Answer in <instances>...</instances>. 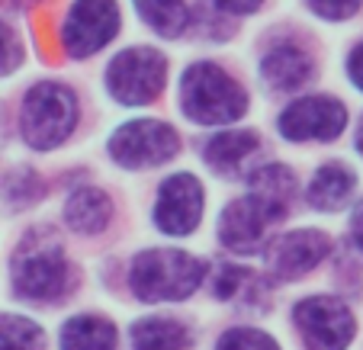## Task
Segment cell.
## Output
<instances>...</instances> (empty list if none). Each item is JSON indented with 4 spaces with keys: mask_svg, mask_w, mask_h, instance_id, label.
I'll list each match as a JSON object with an SVG mask.
<instances>
[{
    "mask_svg": "<svg viewBox=\"0 0 363 350\" xmlns=\"http://www.w3.org/2000/svg\"><path fill=\"white\" fill-rule=\"evenodd\" d=\"M357 152L363 154V116H360V123H357Z\"/></svg>",
    "mask_w": 363,
    "mask_h": 350,
    "instance_id": "obj_31",
    "label": "cell"
},
{
    "mask_svg": "<svg viewBox=\"0 0 363 350\" xmlns=\"http://www.w3.org/2000/svg\"><path fill=\"white\" fill-rule=\"evenodd\" d=\"M296 186H299L296 184V174L286 164H280V161H270V164L251 171V177H247V196L264 209V215L270 222H277L293 206Z\"/></svg>",
    "mask_w": 363,
    "mask_h": 350,
    "instance_id": "obj_13",
    "label": "cell"
},
{
    "mask_svg": "<svg viewBox=\"0 0 363 350\" xmlns=\"http://www.w3.org/2000/svg\"><path fill=\"white\" fill-rule=\"evenodd\" d=\"M277 129L286 142L306 145V142H335L347 129V106L344 100L331 94H312L289 103L277 119Z\"/></svg>",
    "mask_w": 363,
    "mask_h": 350,
    "instance_id": "obj_9",
    "label": "cell"
},
{
    "mask_svg": "<svg viewBox=\"0 0 363 350\" xmlns=\"http://www.w3.org/2000/svg\"><path fill=\"white\" fill-rule=\"evenodd\" d=\"M180 110L196 125H228L247 113V90L216 62H193L180 77Z\"/></svg>",
    "mask_w": 363,
    "mask_h": 350,
    "instance_id": "obj_1",
    "label": "cell"
},
{
    "mask_svg": "<svg viewBox=\"0 0 363 350\" xmlns=\"http://www.w3.org/2000/svg\"><path fill=\"white\" fill-rule=\"evenodd\" d=\"M306 4L312 13L328 20V23L350 20V16H357V10L363 7V0H306Z\"/></svg>",
    "mask_w": 363,
    "mask_h": 350,
    "instance_id": "obj_26",
    "label": "cell"
},
{
    "mask_svg": "<svg viewBox=\"0 0 363 350\" xmlns=\"http://www.w3.org/2000/svg\"><path fill=\"white\" fill-rule=\"evenodd\" d=\"M251 280L245 267H235V264H219L213 276V293L216 299H235V295L245 289V283Z\"/></svg>",
    "mask_w": 363,
    "mask_h": 350,
    "instance_id": "obj_25",
    "label": "cell"
},
{
    "mask_svg": "<svg viewBox=\"0 0 363 350\" xmlns=\"http://www.w3.org/2000/svg\"><path fill=\"white\" fill-rule=\"evenodd\" d=\"M113 219V199L96 186H81L65 203V222L77 235H100Z\"/></svg>",
    "mask_w": 363,
    "mask_h": 350,
    "instance_id": "obj_17",
    "label": "cell"
},
{
    "mask_svg": "<svg viewBox=\"0 0 363 350\" xmlns=\"http://www.w3.org/2000/svg\"><path fill=\"white\" fill-rule=\"evenodd\" d=\"M45 334L26 315H0V350H42Z\"/></svg>",
    "mask_w": 363,
    "mask_h": 350,
    "instance_id": "obj_21",
    "label": "cell"
},
{
    "mask_svg": "<svg viewBox=\"0 0 363 350\" xmlns=\"http://www.w3.org/2000/svg\"><path fill=\"white\" fill-rule=\"evenodd\" d=\"M257 71H261L264 84L270 90H299L312 81L315 64H312V58H308V52L302 45H296V42H277V45H270L264 52Z\"/></svg>",
    "mask_w": 363,
    "mask_h": 350,
    "instance_id": "obj_14",
    "label": "cell"
},
{
    "mask_svg": "<svg viewBox=\"0 0 363 350\" xmlns=\"http://www.w3.org/2000/svg\"><path fill=\"white\" fill-rule=\"evenodd\" d=\"M206 280V264L177 247H151L132 261L129 286L142 303H180Z\"/></svg>",
    "mask_w": 363,
    "mask_h": 350,
    "instance_id": "obj_2",
    "label": "cell"
},
{
    "mask_svg": "<svg viewBox=\"0 0 363 350\" xmlns=\"http://www.w3.org/2000/svg\"><path fill=\"white\" fill-rule=\"evenodd\" d=\"M62 350H119V331L103 315H74L62 324Z\"/></svg>",
    "mask_w": 363,
    "mask_h": 350,
    "instance_id": "obj_18",
    "label": "cell"
},
{
    "mask_svg": "<svg viewBox=\"0 0 363 350\" xmlns=\"http://www.w3.org/2000/svg\"><path fill=\"white\" fill-rule=\"evenodd\" d=\"M264 0H213V7L228 16H251L261 10Z\"/></svg>",
    "mask_w": 363,
    "mask_h": 350,
    "instance_id": "obj_27",
    "label": "cell"
},
{
    "mask_svg": "<svg viewBox=\"0 0 363 350\" xmlns=\"http://www.w3.org/2000/svg\"><path fill=\"white\" fill-rule=\"evenodd\" d=\"M123 29L116 0H74L62 23V48L68 58L84 62L110 45Z\"/></svg>",
    "mask_w": 363,
    "mask_h": 350,
    "instance_id": "obj_7",
    "label": "cell"
},
{
    "mask_svg": "<svg viewBox=\"0 0 363 350\" xmlns=\"http://www.w3.org/2000/svg\"><path fill=\"white\" fill-rule=\"evenodd\" d=\"M132 350H186L190 347V328L171 315L138 318L129 331Z\"/></svg>",
    "mask_w": 363,
    "mask_h": 350,
    "instance_id": "obj_19",
    "label": "cell"
},
{
    "mask_svg": "<svg viewBox=\"0 0 363 350\" xmlns=\"http://www.w3.org/2000/svg\"><path fill=\"white\" fill-rule=\"evenodd\" d=\"M23 39L16 35V29L10 23L0 20V77H10L13 71H20L23 64Z\"/></svg>",
    "mask_w": 363,
    "mask_h": 350,
    "instance_id": "obj_24",
    "label": "cell"
},
{
    "mask_svg": "<svg viewBox=\"0 0 363 350\" xmlns=\"http://www.w3.org/2000/svg\"><path fill=\"white\" fill-rule=\"evenodd\" d=\"M261 152V138L257 132H245V129H232V132H219L206 142L203 158L206 164L213 167L222 177H235L245 171V164Z\"/></svg>",
    "mask_w": 363,
    "mask_h": 350,
    "instance_id": "obj_16",
    "label": "cell"
},
{
    "mask_svg": "<svg viewBox=\"0 0 363 350\" xmlns=\"http://www.w3.org/2000/svg\"><path fill=\"white\" fill-rule=\"evenodd\" d=\"M270 219L251 196H241L228 203L225 213L219 215V241L235 251V254H257L264 247V232Z\"/></svg>",
    "mask_w": 363,
    "mask_h": 350,
    "instance_id": "obj_12",
    "label": "cell"
},
{
    "mask_svg": "<svg viewBox=\"0 0 363 350\" xmlns=\"http://www.w3.org/2000/svg\"><path fill=\"white\" fill-rule=\"evenodd\" d=\"M142 16V23L151 33L164 35V39H177L184 35L186 23H190V10L186 0H132Z\"/></svg>",
    "mask_w": 363,
    "mask_h": 350,
    "instance_id": "obj_20",
    "label": "cell"
},
{
    "mask_svg": "<svg viewBox=\"0 0 363 350\" xmlns=\"http://www.w3.org/2000/svg\"><path fill=\"white\" fill-rule=\"evenodd\" d=\"M77 96L62 84H35L23 100L20 132L23 142L35 152H52L77 129Z\"/></svg>",
    "mask_w": 363,
    "mask_h": 350,
    "instance_id": "obj_3",
    "label": "cell"
},
{
    "mask_svg": "<svg viewBox=\"0 0 363 350\" xmlns=\"http://www.w3.org/2000/svg\"><path fill=\"white\" fill-rule=\"evenodd\" d=\"M347 77H350V84L363 94V42H357L354 52L347 55Z\"/></svg>",
    "mask_w": 363,
    "mask_h": 350,
    "instance_id": "obj_28",
    "label": "cell"
},
{
    "mask_svg": "<svg viewBox=\"0 0 363 350\" xmlns=\"http://www.w3.org/2000/svg\"><path fill=\"white\" fill-rule=\"evenodd\" d=\"M331 254V238L318 228H296L267 247V270L280 280H299L312 273Z\"/></svg>",
    "mask_w": 363,
    "mask_h": 350,
    "instance_id": "obj_11",
    "label": "cell"
},
{
    "mask_svg": "<svg viewBox=\"0 0 363 350\" xmlns=\"http://www.w3.org/2000/svg\"><path fill=\"white\" fill-rule=\"evenodd\" d=\"M357 174L344 161H325L306 186V199L315 213H337L354 199Z\"/></svg>",
    "mask_w": 363,
    "mask_h": 350,
    "instance_id": "obj_15",
    "label": "cell"
},
{
    "mask_svg": "<svg viewBox=\"0 0 363 350\" xmlns=\"http://www.w3.org/2000/svg\"><path fill=\"white\" fill-rule=\"evenodd\" d=\"M13 289L29 303H55L68 295L71 286V264L65 251L52 244H26L13 261Z\"/></svg>",
    "mask_w": 363,
    "mask_h": 350,
    "instance_id": "obj_6",
    "label": "cell"
},
{
    "mask_svg": "<svg viewBox=\"0 0 363 350\" xmlns=\"http://www.w3.org/2000/svg\"><path fill=\"white\" fill-rule=\"evenodd\" d=\"M42 177L35 171H29V167H20V171H13L7 180H4V203H7L10 209H26L33 206L35 199L42 196Z\"/></svg>",
    "mask_w": 363,
    "mask_h": 350,
    "instance_id": "obj_22",
    "label": "cell"
},
{
    "mask_svg": "<svg viewBox=\"0 0 363 350\" xmlns=\"http://www.w3.org/2000/svg\"><path fill=\"white\" fill-rule=\"evenodd\" d=\"M350 238H354V244L363 251V199L354 206V213H350Z\"/></svg>",
    "mask_w": 363,
    "mask_h": 350,
    "instance_id": "obj_29",
    "label": "cell"
},
{
    "mask_svg": "<svg viewBox=\"0 0 363 350\" xmlns=\"http://www.w3.org/2000/svg\"><path fill=\"white\" fill-rule=\"evenodd\" d=\"M106 152L113 164H119L123 171H148V167H161L177 158L180 135L174 125L161 119H132L113 132Z\"/></svg>",
    "mask_w": 363,
    "mask_h": 350,
    "instance_id": "obj_5",
    "label": "cell"
},
{
    "mask_svg": "<svg viewBox=\"0 0 363 350\" xmlns=\"http://www.w3.org/2000/svg\"><path fill=\"white\" fill-rule=\"evenodd\" d=\"M216 350H280V344L261 328H228Z\"/></svg>",
    "mask_w": 363,
    "mask_h": 350,
    "instance_id": "obj_23",
    "label": "cell"
},
{
    "mask_svg": "<svg viewBox=\"0 0 363 350\" xmlns=\"http://www.w3.org/2000/svg\"><path fill=\"white\" fill-rule=\"evenodd\" d=\"M206 193L199 177L180 171L171 174L164 184L158 186V199H155V228L164 232L167 238H186L199 228L203 222Z\"/></svg>",
    "mask_w": 363,
    "mask_h": 350,
    "instance_id": "obj_10",
    "label": "cell"
},
{
    "mask_svg": "<svg viewBox=\"0 0 363 350\" xmlns=\"http://www.w3.org/2000/svg\"><path fill=\"white\" fill-rule=\"evenodd\" d=\"M167 58L148 45L119 52L106 68V90L123 106H148L164 94Z\"/></svg>",
    "mask_w": 363,
    "mask_h": 350,
    "instance_id": "obj_4",
    "label": "cell"
},
{
    "mask_svg": "<svg viewBox=\"0 0 363 350\" xmlns=\"http://www.w3.org/2000/svg\"><path fill=\"white\" fill-rule=\"evenodd\" d=\"M39 0H0V10H16V13H23V10L35 7Z\"/></svg>",
    "mask_w": 363,
    "mask_h": 350,
    "instance_id": "obj_30",
    "label": "cell"
},
{
    "mask_svg": "<svg viewBox=\"0 0 363 350\" xmlns=\"http://www.w3.org/2000/svg\"><path fill=\"white\" fill-rule=\"evenodd\" d=\"M293 322L306 350H347L357 334V318L337 295H308L293 309Z\"/></svg>",
    "mask_w": 363,
    "mask_h": 350,
    "instance_id": "obj_8",
    "label": "cell"
}]
</instances>
